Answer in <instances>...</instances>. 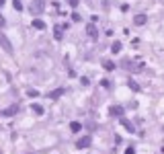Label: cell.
Wrapping results in <instances>:
<instances>
[{
    "instance_id": "obj_10",
    "label": "cell",
    "mask_w": 164,
    "mask_h": 154,
    "mask_svg": "<svg viewBox=\"0 0 164 154\" xmlns=\"http://www.w3.org/2000/svg\"><path fill=\"white\" fill-rule=\"evenodd\" d=\"M111 115L113 117H121L123 115V109L121 107H111Z\"/></svg>"
},
{
    "instance_id": "obj_6",
    "label": "cell",
    "mask_w": 164,
    "mask_h": 154,
    "mask_svg": "<svg viewBox=\"0 0 164 154\" xmlns=\"http://www.w3.org/2000/svg\"><path fill=\"white\" fill-rule=\"evenodd\" d=\"M133 23H135L137 27H144V25L148 23V16H146V14H135V19H133Z\"/></svg>"
},
{
    "instance_id": "obj_18",
    "label": "cell",
    "mask_w": 164,
    "mask_h": 154,
    "mask_svg": "<svg viewBox=\"0 0 164 154\" xmlns=\"http://www.w3.org/2000/svg\"><path fill=\"white\" fill-rule=\"evenodd\" d=\"M66 2H68L70 6H72V8H76V6H78V2H80V0H66Z\"/></svg>"
},
{
    "instance_id": "obj_2",
    "label": "cell",
    "mask_w": 164,
    "mask_h": 154,
    "mask_svg": "<svg viewBox=\"0 0 164 154\" xmlns=\"http://www.w3.org/2000/svg\"><path fill=\"white\" fill-rule=\"evenodd\" d=\"M121 66H123L125 70H129V72H142V70H144V68H142V64H133L131 60H123Z\"/></svg>"
},
{
    "instance_id": "obj_7",
    "label": "cell",
    "mask_w": 164,
    "mask_h": 154,
    "mask_svg": "<svg viewBox=\"0 0 164 154\" xmlns=\"http://www.w3.org/2000/svg\"><path fill=\"white\" fill-rule=\"evenodd\" d=\"M64 29H66V25H56V27H54V31H56V35H54V37H56L58 41L64 37Z\"/></svg>"
},
{
    "instance_id": "obj_15",
    "label": "cell",
    "mask_w": 164,
    "mask_h": 154,
    "mask_svg": "<svg viewBox=\"0 0 164 154\" xmlns=\"http://www.w3.org/2000/svg\"><path fill=\"white\" fill-rule=\"evenodd\" d=\"M111 52H113V54H117V52H121V41H115L113 45H111Z\"/></svg>"
},
{
    "instance_id": "obj_21",
    "label": "cell",
    "mask_w": 164,
    "mask_h": 154,
    "mask_svg": "<svg viewBox=\"0 0 164 154\" xmlns=\"http://www.w3.org/2000/svg\"><path fill=\"white\" fill-rule=\"evenodd\" d=\"M72 21H76V23H78V21H80V14H78V12H74V14H72Z\"/></svg>"
},
{
    "instance_id": "obj_23",
    "label": "cell",
    "mask_w": 164,
    "mask_h": 154,
    "mask_svg": "<svg viewBox=\"0 0 164 154\" xmlns=\"http://www.w3.org/2000/svg\"><path fill=\"white\" fill-rule=\"evenodd\" d=\"M125 154H135V150H133V148H127V152H125Z\"/></svg>"
},
{
    "instance_id": "obj_24",
    "label": "cell",
    "mask_w": 164,
    "mask_h": 154,
    "mask_svg": "<svg viewBox=\"0 0 164 154\" xmlns=\"http://www.w3.org/2000/svg\"><path fill=\"white\" fill-rule=\"evenodd\" d=\"M4 2H6V0H0V6H4Z\"/></svg>"
},
{
    "instance_id": "obj_3",
    "label": "cell",
    "mask_w": 164,
    "mask_h": 154,
    "mask_svg": "<svg viewBox=\"0 0 164 154\" xmlns=\"http://www.w3.org/2000/svg\"><path fill=\"white\" fill-rule=\"evenodd\" d=\"M0 47H2L6 54H12V43H10V39L4 33H0Z\"/></svg>"
},
{
    "instance_id": "obj_17",
    "label": "cell",
    "mask_w": 164,
    "mask_h": 154,
    "mask_svg": "<svg viewBox=\"0 0 164 154\" xmlns=\"http://www.w3.org/2000/svg\"><path fill=\"white\" fill-rule=\"evenodd\" d=\"M12 6H14V10H23V2H21V0H12Z\"/></svg>"
},
{
    "instance_id": "obj_16",
    "label": "cell",
    "mask_w": 164,
    "mask_h": 154,
    "mask_svg": "<svg viewBox=\"0 0 164 154\" xmlns=\"http://www.w3.org/2000/svg\"><path fill=\"white\" fill-rule=\"evenodd\" d=\"M33 111H35L37 115H43V107H41L39 103H35V105H33Z\"/></svg>"
},
{
    "instance_id": "obj_11",
    "label": "cell",
    "mask_w": 164,
    "mask_h": 154,
    "mask_svg": "<svg viewBox=\"0 0 164 154\" xmlns=\"http://www.w3.org/2000/svg\"><path fill=\"white\" fill-rule=\"evenodd\" d=\"M121 123H123V127H125V129H129V131H135V127H133V123H131L129 119H123V117H121Z\"/></svg>"
},
{
    "instance_id": "obj_20",
    "label": "cell",
    "mask_w": 164,
    "mask_h": 154,
    "mask_svg": "<svg viewBox=\"0 0 164 154\" xmlns=\"http://www.w3.org/2000/svg\"><path fill=\"white\" fill-rule=\"evenodd\" d=\"M27 95H29V97H31V99H33V97H37V95H39V93H37V91H33V89H31V91H29V93H27Z\"/></svg>"
},
{
    "instance_id": "obj_19",
    "label": "cell",
    "mask_w": 164,
    "mask_h": 154,
    "mask_svg": "<svg viewBox=\"0 0 164 154\" xmlns=\"http://www.w3.org/2000/svg\"><path fill=\"white\" fill-rule=\"evenodd\" d=\"M127 84H129V89H133V91H139V86H137V84H135V82H131V80H129V82H127Z\"/></svg>"
},
{
    "instance_id": "obj_1",
    "label": "cell",
    "mask_w": 164,
    "mask_h": 154,
    "mask_svg": "<svg viewBox=\"0 0 164 154\" xmlns=\"http://www.w3.org/2000/svg\"><path fill=\"white\" fill-rule=\"evenodd\" d=\"M29 8H31V14H35V16L41 14L45 10V0H31V6Z\"/></svg>"
},
{
    "instance_id": "obj_12",
    "label": "cell",
    "mask_w": 164,
    "mask_h": 154,
    "mask_svg": "<svg viewBox=\"0 0 164 154\" xmlns=\"http://www.w3.org/2000/svg\"><path fill=\"white\" fill-rule=\"evenodd\" d=\"M103 68H105V70H109V72H111V70H115V62L105 60V62H103Z\"/></svg>"
},
{
    "instance_id": "obj_8",
    "label": "cell",
    "mask_w": 164,
    "mask_h": 154,
    "mask_svg": "<svg viewBox=\"0 0 164 154\" xmlns=\"http://www.w3.org/2000/svg\"><path fill=\"white\" fill-rule=\"evenodd\" d=\"M64 93H66V89H56V91L47 93V99H60V97H62Z\"/></svg>"
},
{
    "instance_id": "obj_9",
    "label": "cell",
    "mask_w": 164,
    "mask_h": 154,
    "mask_svg": "<svg viewBox=\"0 0 164 154\" xmlns=\"http://www.w3.org/2000/svg\"><path fill=\"white\" fill-rule=\"evenodd\" d=\"M86 33H88L90 37H97V35H99V31H97V27H95V23H90V25L86 27Z\"/></svg>"
},
{
    "instance_id": "obj_5",
    "label": "cell",
    "mask_w": 164,
    "mask_h": 154,
    "mask_svg": "<svg viewBox=\"0 0 164 154\" xmlns=\"http://www.w3.org/2000/svg\"><path fill=\"white\" fill-rule=\"evenodd\" d=\"M90 144H92V138H90V136H82V138L76 142V148H88Z\"/></svg>"
},
{
    "instance_id": "obj_4",
    "label": "cell",
    "mask_w": 164,
    "mask_h": 154,
    "mask_svg": "<svg viewBox=\"0 0 164 154\" xmlns=\"http://www.w3.org/2000/svg\"><path fill=\"white\" fill-rule=\"evenodd\" d=\"M19 113V105H10L8 109H4V111H0V115H4V117H12Z\"/></svg>"
},
{
    "instance_id": "obj_22",
    "label": "cell",
    "mask_w": 164,
    "mask_h": 154,
    "mask_svg": "<svg viewBox=\"0 0 164 154\" xmlns=\"http://www.w3.org/2000/svg\"><path fill=\"white\" fill-rule=\"evenodd\" d=\"M4 23H6V21L2 19V14H0V29H2V27H4Z\"/></svg>"
},
{
    "instance_id": "obj_13",
    "label": "cell",
    "mask_w": 164,
    "mask_h": 154,
    "mask_svg": "<svg viewBox=\"0 0 164 154\" xmlns=\"http://www.w3.org/2000/svg\"><path fill=\"white\" fill-rule=\"evenodd\" d=\"M33 27L35 29H45V23H43L41 19H33Z\"/></svg>"
},
{
    "instance_id": "obj_14",
    "label": "cell",
    "mask_w": 164,
    "mask_h": 154,
    "mask_svg": "<svg viewBox=\"0 0 164 154\" xmlns=\"http://www.w3.org/2000/svg\"><path fill=\"white\" fill-rule=\"evenodd\" d=\"M70 129H72V131H82V123L72 121V123H70Z\"/></svg>"
}]
</instances>
